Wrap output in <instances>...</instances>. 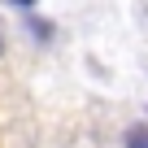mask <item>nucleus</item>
Instances as JSON below:
<instances>
[{"instance_id":"obj_3","label":"nucleus","mask_w":148,"mask_h":148,"mask_svg":"<svg viewBox=\"0 0 148 148\" xmlns=\"http://www.w3.org/2000/svg\"><path fill=\"white\" fill-rule=\"evenodd\" d=\"M13 5H22V9H31V5H35V0H13Z\"/></svg>"},{"instance_id":"obj_1","label":"nucleus","mask_w":148,"mask_h":148,"mask_svg":"<svg viewBox=\"0 0 148 148\" xmlns=\"http://www.w3.org/2000/svg\"><path fill=\"white\" fill-rule=\"evenodd\" d=\"M126 148H148V126H131L126 131Z\"/></svg>"},{"instance_id":"obj_4","label":"nucleus","mask_w":148,"mask_h":148,"mask_svg":"<svg viewBox=\"0 0 148 148\" xmlns=\"http://www.w3.org/2000/svg\"><path fill=\"white\" fill-rule=\"evenodd\" d=\"M0 48H5V39H0Z\"/></svg>"},{"instance_id":"obj_2","label":"nucleus","mask_w":148,"mask_h":148,"mask_svg":"<svg viewBox=\"0 0 148 148\" xmlns=\"http://www.w3.org/2000/svg\"><path fill=\"white\" fill-rule=\"evenodd\" d=\"M26 22H31V31H35V39H48V35H52V26H48V22H39V18H26Z\"/></svg>"}]
</instances>
